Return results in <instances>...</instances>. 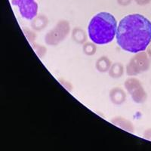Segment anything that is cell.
<instances>
[{"label":"cell","mask_w":151,"mask_h":151,"mask_svg":"<svg viewBox=\"0 0 151 151\" xmlns=\"http://www.w3.org/2000/svg\"><path fill=\"white\" fill-rule=\"evenodd\" d=\"M116 41L126 52H144L151 42V22L139 14L125 16L117 27Z\"/></svg>","instance_id":"1"},{"label":"cell","mask_w":151,"mask_h":151,"mask_svg":"<svg viewBox=\"0 0 151 151\" xmlns=\"http://www.w3.org/2000/svg\"><path fill=\"white\" fill-rule=\"evenodd\" d=\"M116 30L115 17L107 12H101L93 17L88 28L90 39L98 45H104L113 41Z\"/></svg>","instance_id":"2"},{"label":"cell","mask_w":151,"mask_h":151,"mask_svg":"<svg viewBox=\"0 0 151 151\" xmlns=\"http://www.w3.org/2000/svg\"><path fill=\"white\" fill-rule=\"evenodd\" d=\"M150 67V60L145 52H141L129 62L127 67V73L129 76H134L145 72Z\"/></svg>","instance_id":"3"},{"label":"cell","mask_w":151,"mask_h":151,"mask_svg":"<svg viewBox=\"0 0 151 151\" xmlns=\"http://www.w3.org/2000/svg\"><path fill=\"white\" fill-rule=\"evenodd\" d=\"M68 23L67 21H60L52 30L45 36V41L49 45H57L64 40L69 32Z\"/></svg>","instance_id":"4"},{"label":"cell","mask_w":151,"mask_h":151,"mask_svg":"<svg viewBox=\"0 0 151 151\" xmlns=\"http://www.w3.org/2000/svg\"><path fill=\"white\" fill-rule=\"evenodd\" d=\"M125 86L134 102L144 103L146 101L147 95L139 80L136 79H129L125 82Z\"/></svg>","instance_id":"5"},{"label":"cell","mask_w":151,"mask_h":151,"mask_svg":"<svg viewBox=\"0 0 151 151\" xmlns=\"http://www.w3.org/2000/svg\"><path fill=\"white\" fill-rule=\"evenodd\" d=\"M12 4L19 8L20 13L24 18L31 20L37 15L38 5L35 0H13Z\"/></svg>","instance_id":"6"},{"label":"cell","mask_w":151,"mask_h":151,"mask_svg":"<svg viewBox=\"0 0 151 151\" xmlns=\"http://www.w3.org/2000/svg\"><path fill=\"white\" fill-rule=\"evenodd\" d=\"M110 98L113 104L116 105H120L123 102H125L126 95H125V93L124 92L123 90H122L119 88H115L110 91Z\"/></svg>","instance_id":"7"},{"label":"cell","mask_w":151,"mask_h":151,"mask_svg":"<svg viewBox=\"0 0 151 151\" xmlns=\"http://www.w3.org/2000/svg\"><path fill=\"white\" fill-rule=\"evenodd\" d=\"M111 66V62L106 57H101L96 63V68L98 71L102 73L109 70Z\"/></svg>","instance_id":"8"},{"label":"cell","mask_w":151,"mask_h":151,"mask_svg":"<svg viewBox=\"0 0 151 151\" xmlns=\"http://www.w3.org/2000/svg\"><path fill=\"white\" fill-rule=\"evenodd\" d=\"M111 122H113L115 125L121 127L122 129L128 131V132H134V128H133V126H132V123L129 122V121L125 120V119H124L121 118V117H116V118H115L114 119L111 120Z\"/></svg>","instance_id":"9"},{"label":"cell","mask_w":151,"mask_h":151,"mask_svg":"<svg viewBox=\"0 0 151 151\" xmlns=\"http://www.w3.org/2000/svg\"><path fill=\"white\" fill-rule=\"evenodd\" d=\"M124 73L123 66L120 63H116L110 67L109 74L113 78H119Z\"/></svg>","instance_id":"10"},{"label":"cell","mask_w":151,"mask_h":151,"mask_svg":"<svg viewBox=\"0 0 151 151\" xmlns=\"http://www.w3.org/2000/svg\"><path fill=\"white\" fill-rule=\"evenodd\" d=\"M48 21L47 18L43 15H40L39 17H36L33 22L32 23V27L36 30H40L46 26Z\"/></svg>","instance_id":"11"},{"label":"cell","mask_w":151,"mask_h":151,"mask_svg":"<svg viewBox=\"0 0 151 151\" xmlns=\"http://www.w3.org/2000/svg\"><path fill=\"white\" fill-rule=\"evenodd\" d=\"M73 39L78 43H83L86 40V35L84 31L80 28H75L73 31Z\"/></svg>","instance_id":"12"},{"label":"cell","mask_w":151,"mask_h":151,"mask_svg":"<svg viewBox=\"0 0 151 151\" xmlns=\"http://www.w3.org/2000/svg\"><path fill=\"white\" fill-rule=\"evenodd\" d=\"M83 52L87 55H93L96 52V46L91 42H87L83 45Z\"/></svg>","instance_id":"13"},{"label":"cell","mask_w":151,"mask_h":151,"mask_svg":"<svg viewBox=\"0 0 151 151\" xmlns=\"http://www.w3.org/2000/svg\"><path fill=\"white\" fill-rule=\"evenodd\" d=\"M136 3L139 5H145L149 4L151 2V0H134Z\"/></svg>","instance_id":"14"},{"label":"cell","mask_w":151,"mask_h":151,"mask_svg":"<svg viewBox=\"0 0 151 151\" xmlns=\"http://www.w3.org/2000/svg\"><path fill=\"white\" fill-rule=\"evenodd\" d=\"M132 0H117V2L120 5H123V6H125V5H128L132 2Z\"/></svg>","instance_id":"15"},{"label":"cell","mask_w":151,"mask_h":151,"mask_svg":"<svg viewBox=\"0 0 151 151\" xmlns=\"http://www.w3.org/2000/svg\"><path fill=\"white\" fill-rule=\"evenodd\" d=\"M144 137L146 138V139L149 140V141H151V129H147V130L145 131L144 134Z\"/></svg>","instance_id":"16"},{"label":"cell","mask_w":151,"mask_h":151,"mask_svg":"<svg viewBox=\"0 0 151 151\" xmlns=\"http://www.w3.org/2000/svg\"><path fill=\"white\" fill-rule=\"evenodd\" d=\"M147 53H148V55L151 57V45H149V46H148Z\"/></svg>","instance_id":"17"}]
</instances>
